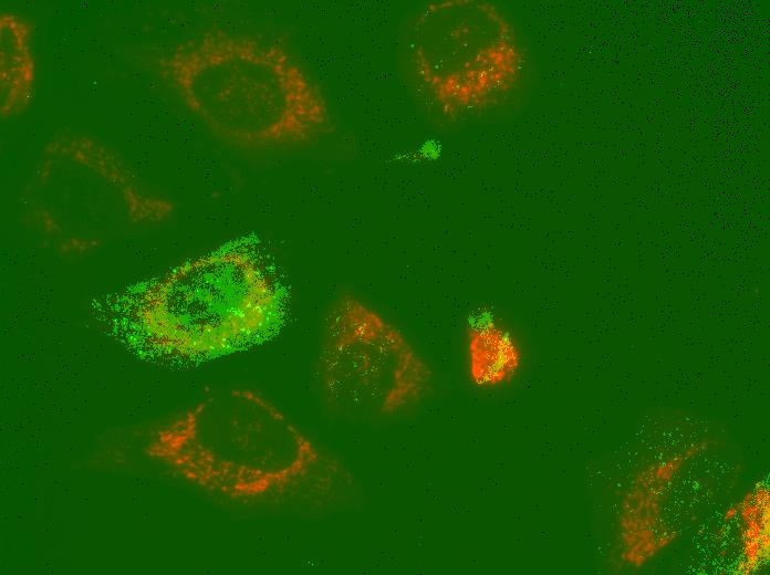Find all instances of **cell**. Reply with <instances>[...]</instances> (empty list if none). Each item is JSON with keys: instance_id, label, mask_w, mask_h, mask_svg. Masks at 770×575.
Segmentation results:
<instances>
[{"instance_id": "6da1fadb", "label": "cell", "mask_w": 770, "mask_h": 575, "mask_svg": "<svg viewBox=\"0 0 770 575\" xmlns=\"http://www.w3.org/2000/svg\"><path fill=\"white\" fill-rule=\"evenodd\" d=\"M149 62L212 135L237 148L305 147L334 129L322 88L277 43L212 27Z\"/></svg>"}, {"instance_id": "7a4b0ae2", "label": "cell", "mask_w": 770, "mask_h": 575, "mask_svg": "<svg viewBox=\"0 0 770 575\" xmlns=\"http://www.w3.org/2000/svg\"><path fill=\"white\" fill-rule=\"evenodd\" d=\"M154 456L204 489L247 502L333 494L344 466L251 389L212 395L159 432Z\"/></svg>"}, {"instance_id": "3957f363", "label": "cell", "mask_w": 770, "mask_h": 575, "mask_svg": "<svg viewBox=\"0 0 770 575\" xmlns=\"http://www.w3.org/2000/svg\"><path fill=\"white\" fill-rule=\"evenodd\" d=\"M21 202L31 229L66 257L165 223L175 210L170 200L146 190L105 142L73 132L45 143Z\"/></svg>"}, {"instance_id": "277c9868", "label": "cell", "mask_w": 770, "mask_h": 575, "mask_svg": "<svg viewBox=\"0 0 770 575\" xmlns=\"http://www.w3.org/2000/svg\"><path fill=\"white\" fill-rule=\"evenodd\" d=\"M132 315L155 348L186 357L214 356L266 333L280 297L272 279L241 249L191 259L142 288Z\"/></svg>"}, {"instance_id": "5b68a950", "label": "cell", "mask_w": 770, "mask_h": 575, "mask_svg": "<svg viewBox=\"0 0 770 575\" xmlns=\"http://www.w3.org/2000/svg\"><path fill=\"white\" fill-rule=\"evenodd\" d=\"M406 42L413 83L424 101L449 118L490 108L520 76L516 33L489 2L430 3L414 18Z\"/></svg>"}, {"instance_id": "8992f818", "label": "cell", "mask_w": 770, "mask_h": 575, "mask_svg": "<svg viewBox=\"0 0 770 575\" xmlns=\"http://www.w3.org/2000/svg\"><path fill=\"white\" fill-rule=\"evenodd\" d=\"M318 375L326 401L344 412L383 417L422 402L434 370L409 338L362 299L343 294L327 311Z\"/></svg>"}, {"instance_id": "52a82bcc", "label": "cell", "mask_w": 770, "mask_h": 575, "mask_svg": "<svg viewBox=\"0 0 770 575\" xmlns=\"http://www.w3.org/2000/svg\"><path fill=\"white\" fill-rule=\"evenodd\" d=\"M465 366L469 383L485 390L510 384L522 366V351L512 332L491 313L470 317L465 328Z\"/></svg>"}, {"instance_id": "ba28073f", "label": "cell", "mask_w": 770, "mask_h": 575, "mask_svg": "<svg viewBox=\"0 0 770 575\" xmlns=\"http://www.w3.org/2000/svg\"><path fill=\"white\" fill-rule=\"evenodd\" d=\"M33 27L13 12L0 14V113L3 119L24 112L31 104L37 66L32 49Z\"/></svg>"}, {"instance_id": "9c48e42d", "label": "cell", "mask_w": 770, "mask_h": 575, "mask_svg": "<svg viewBox=\"0 0 770 575\" xmlns=\"http://www.w3.org/2000/svg\"><path fill=\"white\" fill-rule=\"evenodd\" d=\"M742 516L741 539L743 561L740 573L759 569L769 558V493L766 488H756L740 504Z\"/></svg>"}]
</instances>
